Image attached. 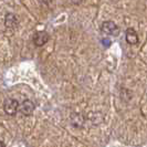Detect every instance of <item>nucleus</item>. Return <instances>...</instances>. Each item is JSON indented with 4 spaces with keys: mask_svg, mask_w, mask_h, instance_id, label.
<instances>
[{
    "mask_svg": "<svg viewBox=\"0 0 147 147\" xmlns=\"http://www.w3.org/2000/svg\"><path fill=\"white\" fill-rule=\"evenodd\" d=\"M101 30H102L103 33L107 34V36H114V37H116V36H118V33H119V28L116 26L115 22L111 21V20L104 21L101 24Z\"/></svg>",
    "mask_w": 147,
    "mask_h": 147,
    "instance_id": "nucleus-1",
    "label": "nucleus"
},
{
    "mask_svg": "<svg viewBox=\"0 0 147 147\" xmlns=\"http://www.w3.org/2000/svg\"><path fill=\"white\" fill-rule=\"evenodd\" d=\"M3 111L5 113L8 115H11L13 116L18 113L19 110V102L15 100V98H7L5 102H3Z\"/></svg>",
    "mask_w": 147,
    "mask_h": 147,
    "instance_id": "nucleus-2",
    "label": "nucleus"
},
{
    "mask_svg": "<svg viewBox=\"0 0 147 147\" xmlns=\"http://www.w3.org/2000/svg\"><path fill=\"white\" fill-rule=\"evenodd\" d=\"M36 110V105L30 100H24L21 104H19V112L23 116H30Z\"/></svg>",
    "mask_w": 147,
    "mask_h": 147,
    "instance_id": "nucleus-3",
    "label": "nucleus"
},
{
    "mask_svg": "<svg viewBox=\"0 0 147 147\" xmlns=\"http://www.w3.org/2000/svg\"><path fill=\"white\" fill-rule=\"evenodd\" d=\"M32 41L36 47H42L49 41V34L45 31H37L33 34Z\"/></svg>",
    "mask_w": 147,
    "mask_h": 147,
    "instance_id": "nucleus-4",
    "label": "nucleus"
},
{
    "mask_svg": "<svg viewBox=\"0 0 147 147\" xmlns=\"http://www.w3.org/2000/svg\"><path fill=\"white\" fill-rule=\"evenodd\" d=\"M125 40L126 42L131 45H134V44L138 43V34L137 32L135 31V29L133 28H128V29L125 31Z\"/></svg>",
    "mask_w": 147,
    "mask_h": 147,
    "instance_id": "nucleus-5",
    "label": "nucleus"
},
{
    "mask_svg": "<svg viewBox=\"0 0 147 147\" xmlns=\"http://www.w3.org/2000/svg\"><path fill=\"white\" fill-rule=\"evenodd\" d=\"M5 24H6L7 28L15 29V28H17V26L19 24L18 18H17L13 13H7V15H6V18H5Z\"/></svg>",
    "mask_w": 147,
    "mask_h": 147,
    "instance_id": "nucleus-6",
    "label": "nucleus"
},
{
    "mask_svg": "<svg viewBox=\"0 0 147 147\" xmlns=\"http://www.w3.org/2000/svg\"><path fill=\"white\" fill-rule=\"evenodd\" d=\"M71 2L74 3V5H80V3L83 2V0H71Z\"/></svg>",
    "mask_w": 147,
    "mask_h": 147,
    "instance_id": "nucleus-7",
    "label": "nucleus"
},
{
    "mask_svg": "<svg viewBox=\"0 0 147 147\" xmlns=\"http://www.w3.org/2000/svg\"><path fill=\"white\" fill-rule=\"evenodd\" d=\"M0 147H5V144H3L1 140H0Z\"/></svg>",
    "mask_w": 147,
    "mask_h": 147,
    "instance_id": "nucleus-8",
    "label": "nucleus"
}]
</instances>
